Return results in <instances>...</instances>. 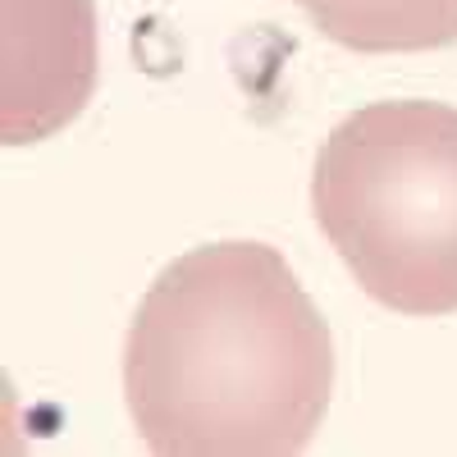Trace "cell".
<instances>
[{"mask_svg": "<svg viewBox=\"0 0 457 457\" xmlns=\"http://www.w3.org/2000/svg\"><path fill=\"white\" fill-rule=\"evenodd\" d=\"M124 394L156 457H297L334 394V334L270 243H206L151 279Z\"/></svg>", "mask_w": 457, "mask_h": 457, "instance_id": "6da1fadb", "label": "cell"}, {"mask_svg": "<svg viewBox=\"0 0 457 457\" xmlns=\"http://www.w3.org/2000/svg\"><path fill=\"white\" fill-rule=\"evenodd\" d=\"M312 211L366 297L398 316L457 312V105L370 101L316 156Z\"/></svg>", "mask_w": 457, "mask_h": 457, "instance_id": "7a4b0ae2", "label": "cell"}, {"mask_svg": "<svg viewBox=\"0 0 457 457\" xmlns=\"http://www.w3.org/2000/svg\"><path fill=\"white\" fill-rule=\"evenodd\" d=\"M92 0H0V142L60 133L96 92Z\"/></svg>", "mask_w": 457, "mask_h": 457, "instance_id": "3957f363", "label": "cell"}, {"mask_svg": "<svg viewBox=\"0 0 457 457\" xmlns=\"http://www.w3.org/2000/svg\"><path fill=\"white\" fill-rule=\"evenodd\" d=\"M320 37L357 55L457 46V0H293Z\"/></svg>", "mask_w": 457, "mask_h": 457, "instance_id": "277c9868", "label": "cell"}]
</instances>
